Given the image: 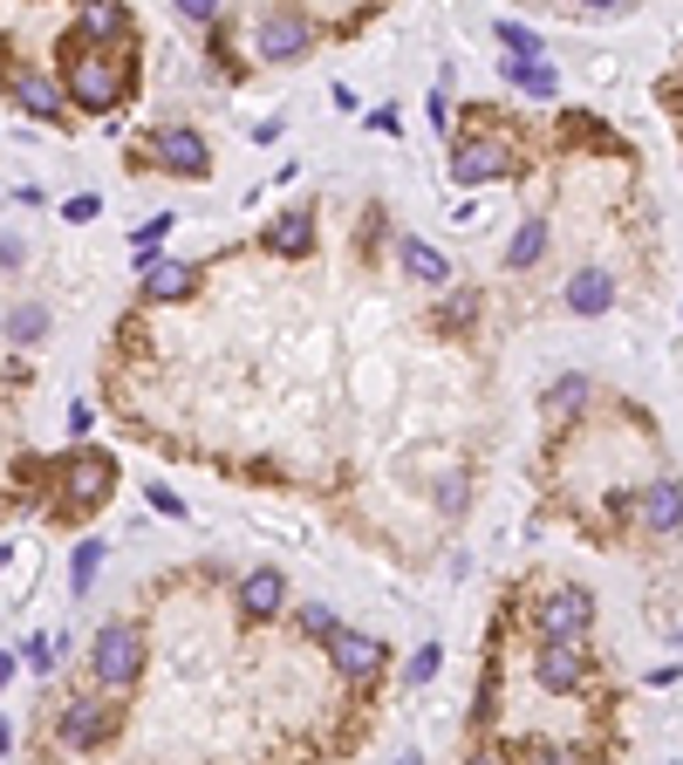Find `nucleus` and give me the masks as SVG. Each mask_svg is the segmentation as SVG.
I'll return each instance as SVG.
<instances>
[{
    "label": "nucleus",
    "mask_w": 683,
    "mask_h": 765,
    "mask_svg": "<svg viewBox=\"0 0 683 765\" xmlns=\"http://www.w3.org/2000/svg\"><path fill=\"white\" fill-rule=\"evenodd\" d=\"M123 89H131V62L123 48H89V41H69V96L83 110H117Z\"/></svg>",
    "instance_id": "nucleus-1"
},
{
    "label": "nucleus",
    "mask_w": 683,
    "mask_h": 765,
    "mask_svg": "<svg viewBox=\"0 0 683 765\" xmlns=\"http://www.w3.org/2000/svg\"><path fill=\"white\" fill-rule=\"evenodd\" d=\"M89 663H96V683H103V691H131L137 670H144V635L131 622H103V629H96Z\"/></svg>",
    "instance_id": "nucleus-2"
},
{
    "label": "nucleus",
    "mask_w": 683,
    "mask_h": 765,
    "mask_svg": "<svg viewBox=\"0 0 683 765\" xmlns=\"http://www.w3.org/2000/svg\"><path fill=\"white\" fill-rule=\"evenodd\" d=\"M308 41H315V28H308V14H301V8H267L260 28H253L260 62H301V56H308Z\"/></svg>",
    "instance_id": "nucleus-3"
},
{
    "label": "nucleus",
    "mask_w": 683,
    "mask_h": 765,
    "mask_svg": "<svg viewBox=\"0 0 683 765\" xmlns=\"http://www.w3.org/2000/svg\"><path fill=\"white\" fill-rule=\"evenodd\" d=\"M505 171H513V144L505 137H459L451 144V178L459 185H492Z\"/></svg>",
    "instance_id": "nucleus-4"
},
{
    "label": "nucleus",
    "mask_w": 683,
    "mask_h": 765,
    "mask_svg": "<svg viewBox=\"0 0 683 765\" xmlns=\"http://www.w3.org/2000/svg\"><path fill=\"white\" fill-rule=\"evenodd\" d=\"M588 616H595V595L588 588H561V595H547L534 608V629H540V643H581Z\"/></svg>",
    "instance_id": "nucleus-5"
},
{
    "label": "nucleus",
    "mask_w": 683,
    "mask_h": 765,
    "mask_svg": "<svg viewBox=\"0 0 683 765\" xmlns=\"http://www.w3.org/2000/svg\"><path fill=\"white\" fill-rule=\"evenodd\" d=\"M62 493H69V506H83V513H96V506H110V493H117V465L103 451H75L69 458V478H62Z\"/></svg>",
    "instance_id": "nucleus-6"
},
{
    "label": "nucleus",
    "mask_w": 683,
    "mask_h": 765,
    "mask_svg": "<svg viewBox=\"0 0 683 765\" xmlns=\"http://www.w3.org/2000/svg\"><path fill=\"white\" fill-rule=\"evenodd\" d=\"M150 158H158L171 178H206L212 171V150L198 131H185V123H164L158 137H150Z\"/></svg>",
    "instance_id": "nucleus-7"
},
{
    "label": "nucleus",
    "mask_w": 683,
    "mask_h": 765,
    "mask_svg": "<svg viewBox=\"0 0 683 765\" xmlns=\"http://www.w3.org/2000/svg\"><path fill=\"white\" fill-rule=\"evenodd\" d=\"M56 731H62V745H103V738L117 731V711L103 697H69Z\"/></svg>",
    "instance_id": "nucleus-8"
},
{
    "label": "nucleus",
    "mask_w": 683,
    "mask_h": 765,
    "mask_svg": "<svg viewBox=\"0 0 683 765\" xmlns=\"http://www.w3.org/2000/svg\"><path fill=\"white\" fill-rule=\"evenodd\" d=\"M534 677H540V691H574L588 677V656H581V643H540Z\"/></svg>",
    "instance_id": "nucleus-9"
},
{
    "label": "nucleus",
    "mask_w": 683,
    "mask_h": 765,
    "mask_svg": "<svg viewBox=\"0 0 683 765\" xmlns=\"http://www.w3.org/2000/svg\"><path fill=\"white\" fill-rule=\"evenodd\" d=\"M8 96H14V110H28V117H41V123H62V89L48 83L41 69H14Z\"/></svg>",
    "instance_id": "nucleus-10"
},
{
    "label": "nucleus",
    "mask_w": 683,
    "mask_h": 765,
    "mask_svg": "<svg viewBox=\"0 0 683 765\" xmlns=\"http://www.w3.org/2000/svg\"><path fill=\"white\" fill-rule=\"evenodd\" d=\"M328 656H336V670L356 677V683L383 670V643H376V635H356V629H342L336 643H328Z\"/></svg>",
    "instance_id": "nucleus-11"
},
{
    "label": "nucleus",
    "mask_w": 683,
    "mask_h": 765,
    "mask_svg": "<svg viewBox=\"0 0 683 765\" xmlns=\"http://www.w3.org/2000/svg\"><path fill=\"white\" fill-rule=\"evenodd\" d=\"M568 308H574V315H609V308H615V274H609V267H581V274L568 280Z\"/></svg>",
    "instance_id": "nucleus-12"
},
{
    "label": "nucleus",
    "mask_w": 683,
    "mask_h": 765,
    "mask_svg": "<svg viewBox=\"0 0 683 765\" xmlns=\"http://www.w3.org/2000/svg\"><path fill=\"white\" fill-rule=\"evenodd\" d=\"M281 602H288V581H281V568H253V574L240 581V608H246L253 622L281 616Z\"/></svg>",
    "instance_id": "nucleus-13"
},
{
    "label": "nucleus",
    "mask_w": 683,
    "mask_h": 765,
    "mask_svg": "<svg viewBox=\"0 0 683 765\" xmlns=\"http://www.w3.org/2000/svg\"><path fill=\"white\" fill-rule=\"evenodd\" d=\"M636 513H643L649 533H676L683 526V486H676V478H656V486L636 499Z\"/></svg>",
    "instance_id": "nucleus-14"
},
{
    "label": "nucleus",
    "mask_w": 683,
    "mask_h": 765,
    "mask_svg": "<svg viewBox=\"0 0 683 765\" xmlns=\"http://www.w3.org/2000/svg\"><path fill=\"white\" fill-rule=\"evenodd\" d=\"M137 280H144V294H150V301H185L198 274H192L185 260H150V267H144Z\"/></svg>",
    "instance_id": "nucleus-15"
},
{
    "label": "nucleus",
    "mask_w": 683,
    "mask_h": 765,
    "mask_svg": "<svg viewBox=\"0 0 683 765\" xmlns=\"http://www.w3.org/2000/svg\"><path fill=\"white\" fill-rule=\"evenodd\" d=\"M267 246L288 253V260H294V253H308V246H315V219H308V212H281V219L267 226Z\"/></svg>",
    "instance_id": "nucleus-16"
},
{
    "label": "nucleus",
    "mask_w": 683,
    "mask_h": 765,
    "mask_svg": "<svg viewBox=\"0 0 683 765\" xmlns=\"http://www.w3.org/2000/svg\"><path fill=\"white\" fill-rule=\"evenodd\" d=\"M403 267H411L417 280H431V288H444V280H451V260H444V253L431 246V240H411V233H403Z\"/></svg>",
    "instance_id": "nucleus-17"
},
{
    "label": "nucleus",
    "mask_w": 683,
    "mask_h": 765,
    "mask_svg": "<svg viewBox=\"0 0 683 765\" xmlns=\"http://www.w3.org/2000/svg\"><path fill=\"white\" fill-rule=\"evenodd\" d=\"M123 28H131V14H123L117 0H96V8H83V35H75V41L96 48V41H117Z\"/></svg>",
    "instance_id": "nucleus-18"
},
{
    "label": "nucleus",
    "mask_w": 683,
    "mask_h": 765,
    "mask_svg": "<svg viewBox=\"0 0 683 765\" xmlns=\"http://www.w3.org/2000/svg\"><path fill=\"white\" fill-rule=\"evenodd\" d=\"M103 554H110L103 541H83V547L69 554V588H75V595H89V588H96V574H103Z\"/></svg>",
    "instance_id": "nucleus-19"
},
{
    "label": "nucleus",
    "mask_w": 683,
    "mask_h": 765,
    "mask_svg": "<svg viewBox=\"0 0 683 765\" xmlns=\"http://www.w3.org/2000/svg\"><path fill=\"white\" fill-rule=\"evenodd\" d=\"M540 253H547V226H540V219H526V226H520V233H513V240H505V267H513V274H520V267H534V260H540Z\"/></svg>",
    "instance_id": "nucleus-20"
},
{
    "label": "nucleus",
    "mask_w": 683,
    "mask_h": 765,
    "mask_svg": "<svg viewBox=\"0 0 683 765\" xmlns=\"http://www.w3.org/2000/svg\"><path fill=\"white\" fill-rule=\"evenodd\" d=\"M48 336V308L41 301H14L8 308V342H41Z\"/></svg>",
    "instance_id": "nucleus-21"
},
{
    "label": "nucleus",
    "mask_w": 683,
    "mask_h": 765,
    "mask_svg": "<svg viewBox=\"0 0 683 765\" xmlns=\"http://www.w3.org/2000/svg\"><path fill=\"white\" fill-rule=\"evenodd\" d=\"M505 83L526 89V96H553V89H561V75H553L547 62H505Z\"/></svg>",
    "instance_id": "nucleus-22"
},
{
    "label": "nucleus",
    "mask_w": 683,
    "mask_h": 765,
    "mask_svg": "<svg viewBox=\"0 0 683 765\" xmlns=\"http://www.w3.org/2000/svg\"><path fill=\"white\" fill-rule=\"evenodd\" d=\"M171 226H179V219H171V212H158V219H144V226H137V233H131V253H137V274H144L150 260H158V246H164V233H171Z\"/></svg>",
    "instance_id": "nucleus-23"
},
{
    "label": "nucleus",
    "mask_w": 683,
    "mask_h": 765,
    "mask_svg": "<svg viewBox=\"0 0 683 765\" xmlns=\"http://www.w3.org/2000/svg\"><path fill=\"white\" fill-rule=\"evenodd\" d=\"M499 41L513 48V62H540V35L526 21H499Z\"/></svg>",
    "instance_id": "nucleus-24"
},
{
    "label": "nucleus",
    "mask_w": 683,
    "mask_h": 765,
    "mask_svg": "<svg viewBox=\"0 0 683 765\" xmlns=\"http://www.w3.org/2000/svg\"><path fill=\"white\" fill-rule=\"evenodd\" d=\"M301 635H315V643H336V635H342V622H336V608H301Z\"/></svg>",
    "instance_id": "nucleus-25"
},
{
    "label": "nucleus",
    "mask_w": 683,
    "mask_h": 765,
    "mask_svg": "<svg viewBox=\"0 0 683 765\" xmlns=\"http://www.w3.org/2000/svg\"><path fill=\"white\" fill-rule=\"evenodd\" d=\"M581 397H588V376H561L547 397V411H581Z\"/></svg>",
    "instance_id": "nucleus-26"
},
{
    "label": "nucleus",
    "mask_w": 683,
    "mask_h": 765,
    "mask_svg": "<svg viewBox=\"0 0 683 765\" xmlns=\"http://www.w3.org/2000/svg\"><path fill=\"white\" fill-rule=\"evenodd\" d=\"M438 663H444V649H438V643H424V649L411 656V683H431V677H438Z\"/></svg>",
    "instance_id": "nucleus-27"
},
{
    "label": "nucleus",
    "mask_w": 683,
    "mask_h": 765,
    "mask_svg": "<svg viewBox=\"0 0 683 765\" xmlns=\"http://www.w3.org/2000/svg\"><path fill=\"white\" fill-rule=\"evenodd\" d=\"M96 212H103V198H96V192H75L69 206H62V219H69V226H83V219H96Z\"/></svg>",
    "instance_id": "nucleus-28"
},
{
    "label": "nucleus",
    "mask_w": 683,
    "mask_h": 765,
    "mask_svg": "<svg viewBox=\"0 0 683 765\" xmlns=\"http://www.w3.org/2000/svg\"><path fill=\"white\" fill-rule=\"evenodd\" d=\"M144 499H150V506H158V513H171V520H179V513H185V499H179V493H171V486H150Z\"/></svg>",
    "instance_id": "nucleus-29"
},
{
    "label": "nucleus",
    "mask_w": 683,
    "mask_h": 765,
    "mask_svg": "<svg viewBox=\"0 0 683 765\" xmlns=\"http://www.w3.org/2000/svg\"><path fill=\"white\" fill-rule=\"evenodd\" d=\"M185 21H219V0H179Z\"/></svg>",
    "instance_id": "nucleus-30"
},
{
    "label": "nucleus",
    "mask_w": 683,
    "mask_h": 765,
    "mask_svg": "<svg viewBox=\"0 0 683 765\" xmlns=\"http://www.w3.org/2000/svg\"><path fill=\"white\" fill-rule=\"evenodd\" d=\"M48 656H56V635H28V663H35V670H48Z\"/></svg>",
    "instance_id": "nucleus-31"
},
{
    "label": "nucleus",
    "mask_w": 683,
    "mask_h": 765,
    "mask_svg": "<svg viewBox=\"0 0 683 765\" xmlns=\"http://www.w3.org/2000/svg\"><path fill=\"white\" fill-rule=\"evenodd\" d=\"M89 424H96L89 403H69V430H75V438H89Z\"/></svg>",
    "instance_id": "nucleus-32"
},
{
    "label": "nucleus",
    "mask_w": 683,
    "mask_h": 765,
    "mask_svg": "<svg viewBox=\"0 0 683 765\" xmlns=\"http://www.w3.org/2000/svg\"><path fill=\"white\" fill-rule=\"evenodd\" d=\"M472 308H478V294H472V288H465V294H451V301H444V315H451V321H459V315H472Z\"/></svg>",
    "instance_id": "nucleus-33"
},
{
    "label": "nucleus",
    "mask_w": 683,
    "mask_h": 765,
    "mask_svg": "<svg viewBox=\"0 0 683 765\" xmlns=\"http://www.w3.org/2000/svg\"><path fill=\"white\" fill-rule=\"evenodd\" d=\"M526 765H574L568 752H553V745H534V758H526Z\"/></svg>",
    "instance_id": "nucleus-34"
},
{
    "label": "nucleus",
    "mask_w": 683,
    "mask_h": 765,
    "mask_svg": "<svg viewBox=\"0 0 683 765\" xmlns=\"http://www.w3.org/2000/svg\"><path fill=\"white\" fill-rule=\"evenodd\" d=\"M465 765H505V758H499V752H478V758H465Z\"/></svg>",
    "instance_id": "nucleus-35"
},
{
    "label": "nucleus",
    "mask_w": 683,
    "mask_h": 765,
    "mask_svg": "<svg viewBox=\"0 0 683 765\" xmlns=\"http://www.w3.org/2000/svg\"><path fill=\"white\" fill-rule=\"evenodd\" d=\"M397 765H417V752H403V758H397Z\"/></svg>",
    "instance_id": "nucleus-36"
}]
</instances>
